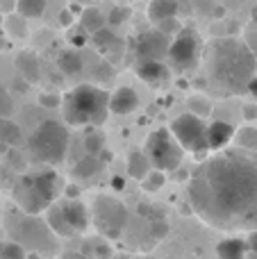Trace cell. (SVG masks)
<instances>
[{"label":"cell","instance_id":"44","mask_svg":"<svg viewBox=\"0 0 257 259\" xmlns=\"http://www.w3.org/2000/svg\"><path fill=\"white\" fill-rule=\"evenodd\" d=\"M246 91H248L250 96H255V98H257V75H255L253 80L248 82V89H246Z\"/></svg>","mask_w":257,"mask_h":259},{"label":"cell","instance_id":"31","mask_svg":"<svg viewBox=\"0 0 257 259\" xmlns=\"http://www.w3.org/2000/svg\"><path fill=\"white\" fill-rule=\"evenodd\" d=\"M127 18H130V9L123 7V5H114V7L109 9L107 23H109V25H123Z\"/></svg>","mask_w":257,"mask_h":259},{"label":"cell","instance_id":"45","mask_svg":"<svg viewBox=\"0 0 257 259\" xmlns=\"http://www.w3.org/2000/svg\"><path fill=\"white\" fill-rule=\"evenodd\" d=\"M73 5H82V7H91L94 3H98V0H71Z\"/></svg>","mask_w":257,"mask_h":259},{"label":"cell","instance_id":"36","mask_svg":"<svg viewBox=\"0 0 257 259\" xmlns=\"http://www.w3.org/2000/svg\"><path fill=\"white\" fill-rule=\"evenodd\" d=\"M96 252H98V259H112V248H109V243H100V246L96 248Z\"/></svg>","mask_w":257,"mask_h":259},{"label":"cell","instance_id":"13","mask_svg":"<svg viewBox=\"0 0 257 259\" xmlns=\"http://www.w3.org/2000/svg\"><path fill=\"white\" fill-rule=\"evenodd\" d=\"M139 107V94L132 87H118L112 96H109V112L116 116H127Z\"/></svg>","mask_w":257,"mask_h":259},{"label":"cell","instance_id":"18","mask_svg":"<svg viewBox=\"0 0 257 259\" xmlns=\"http://www.w3.org/2000/svg\"><path fill=\"white\" fill-rule=\"evenodd\" d=\"M137 75L148 84H157L168 77V66L164 62H139L137 64Z\"/></svg>","mask_w":257,"mask_h":259},{"label":"cell","instance_id":"35","mask_svg":"<svg viewBox=\"0 0 257 259\" xmlns=\"http://www.w3.org/2000/svg\"><path fill=\"white\" fill-rule=\"evenodd\" d=\"M66 39H68V44H71L73 48L80 50L82 46H87V32H84V30H82V32H71Z\"/></svg>","mask_w":257,"mask_h":259},{"label":"cell","instance_id":"23","mask_svg":"<svg viewBox=\"0 0 257 259\" xmlns=\"http://www.w3.org/2000/svg\"><path fill=\"white\" fill-rule=\"evenodd\" d=\"M46 7H48V0H16V14L25 21L41 18L46 14Z\"/></svg>","mask_w":257,"mask_h":259},{"label":"cell","instance_id":"30","mask_svg":"<svg viewBox=\"0 0 257 259\" xmlns=\"http://www.w3.org/2000/svg\"><path fill=\"white\" fill-rule=\"evenodd\" d=\"M39 105L44 109H57V107H62V103H64V96H59V94H55V91H44V94H39Z\"/></svg>","mask_w":257,"mask_h":259},{"label":"cell","instance_id":"9","mask_svg":"<svg viewBox=\"0 0 257 259\" xmlns=\"http://www.w3.org/2000/svg\"><path fill=\"white\" fill-rule=\"evenodd\" d=\"M171 132L178 139V143L182 146V150L194 152L196 157H205L209 152V143H207V125L200 116L187 112L180 116L173 118L171 123Z\"/></svg>","mask_w":257,"mask_h":259},{"label":"cell","instance_id":"46","mask_svg":"<svg viewBox=\"0 0 257 259\" xmlns=\"http://www.w3.org/2000/svg\"><path fill=\"white\" fill-rule=\"evenodd\" d=\"M253 23L257 25V3H255V7H253Z\"/></svg>","mask_w":257,"mask_h":259},{"label":"cell","instance_id":"27","mask_svg":"<svg viewBox=\"0 0 257 259\" xmlns=\"http://www.w3.org/2000/svg\"><path fill=\"white\" fill-rule=\"evenodd\" d=\"M187 105H189V112L200 118H207L209 114H212V103H209L205 96H191Z\"/></svg>","mask_w":257,"mask_h":259},{"label":"cell","instance_id":"28","mask_svg":"<svg viewBox=\"0 0 257 259\" xmlns=\"http://www.w3.org/2000/svg\"><path fill=\"white\" fill-rule=\"evenodd\" d=\"M235 137H237V141H239V146L244 148V150H255V148H257V130L255 127L239 130Z\"/></svg>","mask_w":257,"mask_h":259},{"label":"cell","instance_id":"20","mask_svg":"<svg viewBox=\"0 0 257 259\" xmlns=\"http://www.w3.org/2000/svg\"><path fill=\"white\" fill-rule=\"evenodd\" d=\"M246 252H248V243L239 237H228L217 246L219 259H246Z\"/></svg>","mask_w":257,"mask_h":259},{"label":"cell","instance_id":"1","mask_svg":"<svg viewBox=\"0 0 257 259\" xmlns=\"http://www.w3.org/2000/svg\"><path fill=\"white\" fill-rule=\"evenodd\" d=\"M189 205L198 219L226 232L257 228V155L223 150L189 178Z\"/></svg>","mask_w":257,"mask_h":259},{"label":"cell","instance_id":"43","mask_svg":"<svg viewBox=\"0 0 257 259\" xmlns=\"http://www.w3.org/2000/svg\"><path fill=\"white\" fill-rule=\"evenodd\" d=\"M77 196H80V189L73 187V184H68L66 187V198H77Z\"/></svg>","mask_w":257,"mask_h":259},{"label":"cell","instance_id":"15","mask_svg":"<svg viewBox=\"0 0 257 259\" xmlns=\"http://www.w3.org/2000/svg\"><path fill=\"white\" fill-rule=\"evenodd\" d=\"M235 127L228 121H214L207 125V143L209 150H226V146L235 139Z\"/></svg>","mask_w":257,"mask_h":259},{"label":"cell","instance_id":"25","mask_svg":"<svg viewBox=\"0 0 257 259\" xmlns=\"http://www.w3.org/2000/svg\"><path fill=\"white\" fill-rule=\"evenodd\" d=\"M84 150H87V155L98 157L105 150V134L98 132V130H91L84 137Z\"/></svg>","mask_w":257,"mask_h":259},{"label":"cell","instance_id":"8","mask_svg":"<svg viewBox=\"0 0 257 259\" xmlns=\"http://www.w3.org/2000/svg\"><path fill=\"white\" fill-rule=\"evenodd\" d=\"M146 157L150 159L155 170H162V173H168V170H178L182 164V157H185V150L178 143V139L173 137L171 130L166 127H157L148 134L146 139Z\"/></svg>","mask_w":257,"mask_h":259},{"label":"cell","instance_id":"4","mask_svg":"<svg viewBox=\"0 0 257 259\" xmlns=\"http://www.w3.org/2000/svg\"><path fill=\"white\" fill-rule=\"evenodd\" d=\"M62 114L68 125H100L109 114V94L94 84H77L64 96Z\"/></svg>","mask_w":257,"mask_h":259},{"label":"cell","instance_id":"16","mask_svg":"<svg viewBox=\"0 0 257 259\" xmlns=\"http://www.w3.org/2000/svg\"><path fill=\"white\" fill-rule=\"evenodd\" d=\"M57 68L68 77L80 75V73L84 71V57H82V53L75 48L62 50V53L57 55Z\"/></svg>","mask_w":257,"mask_h":259},{"label":"cell","instance_id":"12","mask_svg":"<svg viewBox=\"0 0 257 259\" xmlns=\"http://www.w3.org/2000/svg\"><path fill=\"white\" fill-rule=\"evenodd\" d=\"M168 48H171V36L159 30L144 32L135 44V50L141 62H162L164 57H168Z\"/></svg>","mask_w":257,"mask_h":259},{"label":"cell","instance_id":"26","mask_svg":"<svg viewBox=\"0 0 257 259\" xmlns=\"http://www.w3.org/2000/svg\"><path fill=\"white\" fill-rule=\"evenodd\" d=\"M0 259H27V252L18 241H0Z\"/></svg>","mask_w":257,"mask_h":259},{"label":"cell","instance_id":"34","mask_svg":"<svg viewBox=\"0 0 257 259\" xmlns=\"http://www.w3.org/2000/svg\"><path fill=\"white\" fill-rule=\"evenodd\" d=\"M157 30H159V32H164V34H168V36H171L173 32H176V34H178V32H180L182 27L178 25V18H168V21H162V23H159V25H157Z\"/></svg>","mask_w":257,"mask_h":259},{"label":"cell","instance_id":"47","mask_svg":"<svg viewBox=\"0 0 257 259\" xmlns=\"http://www.w3.org/2000/svg\"><path fill=\"white\" fill-rule=\"evenodd\" d=\"M132 259H155V257H132Z\"/></svg>","mask_w":257,"mask_h":259},{"label":"cell","instance_id":"2","mask_svg":"<svg viewBox=\"0 0 257 259\" xmlns=\"http://www.w3.org/2000/svg\"><path fill=\"white\" fill-rule=\"evenodd\" d=\"M257 75V57L241 39L223 36L209 48V82L221 96H237Z\"/></svg>","mask_w":257,"mask_h":259},{"label":"cell","instance_id":"19","mask_svg":"<svg viewBox=\"0 0 257 259\" xmlns=\"http://www.w3.org/2000/svg\"><path fill=\"white\" fill-rule=\"evenodd\" d=\"M178 9H180L178 0H153V3L148 5V18L155 23V25H159L162 21L176 18Z\"/></svg>","mask_w":257,"mask_h":259},{"label":"cell","instance_id":"32","mask_svg":"<svg viewBox=\"0 0 257 259\" xmlns=\"http://www.w3.org/2000/svg\"><path fill=\"white\" fill-rule=\"evenodd\" d=\"M91 41H94V46L96 48H100V50H107L109 46L116 41V36L112 34V32L105 27V30H100V32H96V34H91Z\"/></svg>","mask_w":257,"mask_h":259},{"label":"cell","instance_id":"41","mask_svg":"<svg viewBox=\"0 0 257 259\" xmlns=\"http://www.w3.org/2000/svg\"><path fill=\"white\" fill-rule=\"evenodd\" d=\"M112 189H116V191L125 189V178H121V175H114V178H112Z\"/></svg>","mask_w":257,"mask_h":259},{"label":"cell","instance_id":"29","mask_svg":"<svg viewBox=\"0 0 257 259\" xmlns=\"http://www.w3.org/2000/svg\"><path fill=\"white\" fill-rule=\"evenodd\" d=\"M164 182H166V175L162 173V170H150L148 175H146V180L141 182V187L146 189V191H157V189L164 187Z\"/></svg>","mask_w":257,"mask_h":259},{"label":"cell","instance_id":"39","mask_svg":"<svg viewBox=\"0 0 257 259\" xmlns=\"http://www.w3.org/2000/svg\"><path fill=\"white\" fill-rule=\"evenodd\" d=\"M0 12H16V0H0Z\"/></svg>","mask_w":257,"mask_h":259},{"label":"cell","instance_id":"40","mask_svg":"<svg viewBox=\"0 0 257 259\" xmlns=\"http://www.w3.org/2000/svg\"><path fill=\"white\" fill-rule=\"evenodd\" d=\"M59 23H62L64 27L71 25V23H73V12H71V9H64V12L59 14Z\"/></svg>","mask_w":257,"mask_h":259},{"label":"cell","instance_id":"6","mask_svg":"<svg viewBox=\"0 0 257 259\" xmlns=\"http://www.w3.org/2000/svg\"><path fill=\"white\" fill-rule=\"evenodd\" d=\"M46 223L53 234L71 239L87 232L91 223V211L80 198H64L50 205V209L46 211Z\"/></svg>","mask_w":257,"mask_h":259},{"label":"cell","instance_id":"21","mask_svg":"<svg viewBox=\"0 0 257 259\" xmlns=\"http://www.w3.org/2000/svg\"><path fill=\"white\" fill-rule=\"evenodd\" d=\"M105 25H107V16H105L100 9L84 7L80 12V27L87 32V34H96V32L105 30Z\"/></svg>","mask_w":257,"mask_h":259},{"label":"cell","instance_id":"24","mask_svg":"<svg viewBox=\"0 0 257 259\" xmlns=\"http://www.w3.org/2000/svg\"><path fill=\"white\" fill-rule=\"evenodd\" d=\"M18 139H21V130H18V125H14L9 118H0V143L16 146Z\"/></svg>","mask_w":257,"mask_h":259},{"label":"cell","instance_id":"48","mask_svg":"<svg viewBox=\"0 0 257 259\" xmlns=\"http://www.w3.org/2000/svg\"><path fill=\"white\" fill-rule=\"evenodd\" d=\"M112 259H132V257H123V255H121V257H112Z\"/></svg>","mask_w":257,"mask_h":259},{"label":"cell","instance_id":"33","mask_svg":"<svg viewBox=\"0 0 257 259\" xmlns=\"http://www.w3.org/2000/svg\"><path fill=\"white\" fill-rule=\"evenodd\" d=\"M14 114V100L7 91H0V118H9Z\"/></svg>","mask_w":257,"mask_h":259},{"label":"cell","instance_id":"10","mask_svg":"<svg viewBox=\"0 0 257 259\" xmlns=\"http://www.w3.org/2000/svg\"><path fill=\"white\" fill-rule=\"evenodd\" d=\"M137 216L141 219V228H139V234L132 237V241H135V246L139 250H146V246L153 248L159 239H164L168 234L166 214L159 211L155 205H139Z\"/></svg>","mask_w":257,"mask_h":259},{"label":"cell","instance_id":"38","mask_svg":"<svg viewBox=\"0 0 257 259\" xmlns=\"http://www.w3.org/2000/svg\"><path fill=\"white\" fill-rule=\"evenodd\" d=\"M246 243H248V250L253 252V255L257 257V230H253V232L248 234V239H246Z\"/></svg>","mask_w":257,"mask_h":259},{"label":"cell","instance_id":"11","mask_svg":"<svg viewBox=\"0 0 257 259\" xmlns=\"http://www.w3.org/2000/svg\"><path fill=\"white\" fill-rule=\"evenodd\" d=\"M200 57V39L191 27H182L178 36L171 41L168 48V62L171 66L180 68V71H189L198 64Z\"/></svg>","mask_w":257,"mask_h":259},{"label":"cell","instance_id":"7","mask_svg":"<svg viewBox=\"0 0 257 259\" xmlns=\"http://www.w3.org/2000/svg\"><path fill=\"white\" fill-rule=\"evenodd\" d=\"M91 223L105 239L118 241V239H123V234L127 230L130 211L118 198L98 196L91 205Z\"/></svg>","mask_w":257,"mask_h":259},{"label":"cell","instance_id":"3","mask_svg":"<svg viewBox=\"0 0 257 259\" xmlns=\"http://www.w3.org/2000/svg\"><path fill=\"white\" fill-rule=\"evenodd\" d=\"M59 191V175L53 168H44L36 173H25L14 184V202L21 207L23 214L39 216L50 209L53 202H57Z\"/></svg>","mask_w":257,"mask_h":259},{"label":"cell","instance_id":"37","mask_svg":"<svg viewBox=\"0 0 257 259\" xmlns=\"http://www.w3.org/2000/svg\"><path fill=\"white\" fill-rule=\"evenodd\" d=\"M244 118L246 121H255L257 118V105H244Z\"/></svg>","mask_w":257,"mask_h":259},{"label":"cell","instance_id":"22","mask_svg":"<svg viewBox=\"0 0 257 259\" xmlns=\"http://www.w3.org/2000/svg\"><path fill=\"white\" fill-rule=\"evenodd\" d=\"M100 168H103V161H100V157L87 155V157H82L80 161H75V166H73V175H75L77 180H87V178H94V175H98Z\"/></svg>","mask_w":257,"mask_h":259},{"label":"cell","instance_id":"14","mask_svg":"<svg viewBox=\"0 0 257 259\" xmlns=\"http://www.w3.org/2000/svg\"><path fill=\"white\" fill-rule=\"evenodd\" d=\"M14 64H16V71H18V75H21V80H25L27 84L39 82L41 64H39V57H36L32 50H21V53L16 55V59H14Z\"/></svg>","mask_w":257,"mask_h":259},{"label":"cell","instance_id":"5","mask_svg":"<svg viewBox=\"0 0 257 259\" xmlns=\"http://www.w3.org/2000/svg\"><path fill=\"white\" fill-rule=\"evenodd\" d=\"M30 155L36 161L48 166H57L66 159L68 152V130L59 121H44L30 134Z\"/></svg>","mask_w":257,"mask_h":259},{"label":"cell","instance_id":"42","mask_svg":"<svg viewBox=\"0 0 257 259\" xmlns=\"http://www.w3.org/2000/svg\"><path fill=\"white\" fill-rule=\"evenodd\" d=\"M246 44H248V48L253 50V55L257 57V32H253V36H250V39L246 41Z\"/></svg>","mask_w":257,"mask_h":259},{"label":"cell","instance_id":"17","mask_svg":"<svg viewBox=\"0 0 257 259\" xmlns=\"http://www.w3.org/2000/svg\"><path fill=\"white\" fill-rule=\"evenodd\" d=\"M153 170V164H150V159L146 157L144 150H130V155H127V175H130L132 180H139V182H144L146 175Z\"/></svg>","mask_w":257,"mask_h":259}]
</instances>
